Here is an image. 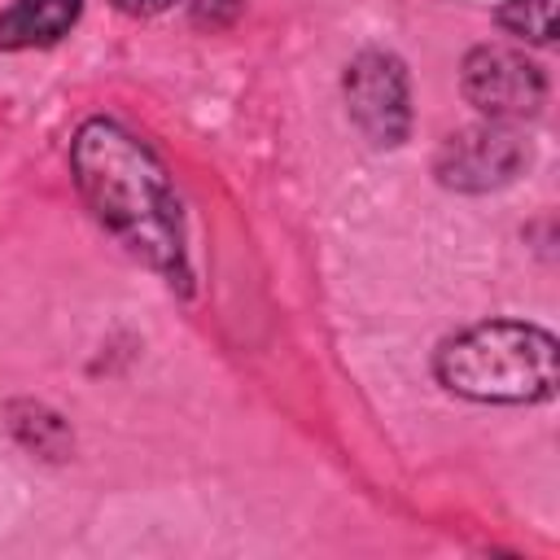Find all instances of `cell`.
Wrapping results in <instances>:
<instances>
[{"label":"cell","instance_id":"cell-1","mask_svg":"<svg viewBox=\"0 0 560 560\" xmlns=\"http://www.w3.org/2000/svg\"><path fill=\"white\" fill-rule=\"evenodd\" d=\"M70 179L92 219L171 289H192L184 206L162 158L118 118L92 114L70 136Z\"/></svg>","mask_w":560,"mask_h":560},{"label":"cell","instance_id":"cell-2","mask_svg":"<svg viewBox=\"0 0 560 560\" xmlns=\"http://www.w3.org/2000/svg\"><path fill=\"white\" fill-rule=\"evenodd\" d=\"M433 376L446 394L486 407L551 402L560 385V346L525 319H481L433 350Z\"/></svg>","mask_w":560,"mask_h":560},{"label":"cell","instance_id":"cell-3","mask_svg":"<svg viewBox=\"0 0 560 560\" xmlns=\"http://www.w3.org/2000/svg\"><path fill=\"white\" fill-rule=\"evenodd\" d=\"M341 96L354 131L372 149H398L411 136V74L398 52L363 48L346 61Z\"/></svg>","mask_w":560,"mask_h":560},{"label":"cell","instance_id":"cell-4","mask_svg":"<svg viewBox=\"0 0 560 560\" xmlns=\"http://www.w3.org/2000/svg\"><path fill=\"white\" fill-rule=\"evenodd\" d=\"M459 92L481 118L521 127L525 118L542 114L547 74H542V66L534 57H525V48L477 44L459 61Z\"/></svg>","mask_w":560,"mask_h":560},{"label":"cell","instance_id":"cell-5","mask_svg":"<svg viewBox=\"0 0 560 560\" xmlns=\"http://www.w3.org/2000/svg\"><path fill=\"white\" fill-rule=\"evenodd\" d=\"M534 149L529 140L521 136V127L512 122H468L459 131H451L438 153H433V175L442 188L451 192H494V188H508L525 166H529Z\"/></svg>","mask_w":560,"mask_h":560},{"label":"cell","instance_id":"cell-6","mask_svg":"<svg viewBox=\"0 0 560 560\" xmlns=\"http://www.w3.org/2000/svg\"><path fill=\"white\" fill-rule=\"evenodd\" d=\"M83 13V0H13L0 9V52L52 48L61 44Z\"/></svg>","mask_w":560,"mask_h":560},{"label":"cell","instance_id":"cell-7","mask_svg":"<svg viewBox=\"0 0 560 560\" xmlns=\"http://www.w3.org/2000/svg\"><path fill=\"white\" fill-rule=\"evenodd\" d=\"M4 424L13 433V442L39 459H52L61 464L70 451H74V433L66 424V416H57L48 402H35V398H18L4 407Z\"/></svg>","mask_w":560,"mask_h":560},{"label":"cell","instance_id":"cell-8","mask_svg":"<svg viewBox=\"0 0 560 560\" xmlns=\"http://www.w3.org/2000/svg\"><path fill=\"white\" fill-rule=\"evenodd\" d=\"M499 26L525 44L547 48L556 39V0H508L499 9Z\"/></svg>","mask_w":560,"mask_h":560},{"label":"cell","instance_id":"cell-9","mask_svg":"<svg viewBox=\"0 0 560 560\" xmlns=\"http://www.w3.org/2000/svg\"><path fill=\"white\" fill-rule=\"evenodd\" d=\"M171 4H179V0H114V9L127 13V18H158V13H166Z\"/></svg>","mask_w":560,"mask_h":560}]
</instances>
